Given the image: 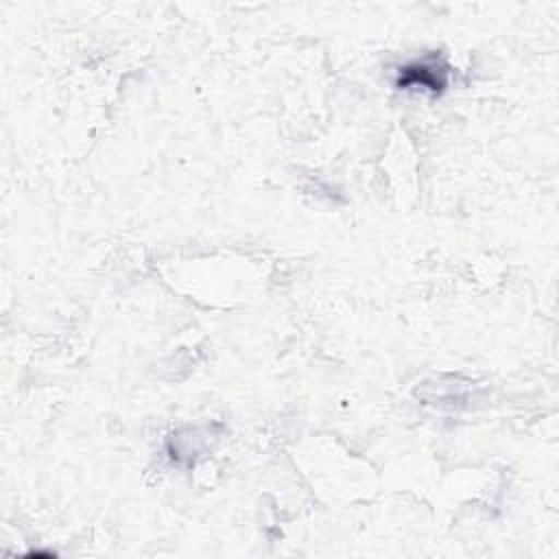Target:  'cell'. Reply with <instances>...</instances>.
Returning a JSON list of instances; mask_svg holds the SVG:
<instances>
[{
    "instance_id": "6da1fadb",
    "label": "cell",
    "mask_w": 559,
    "mask_h": 559,
    "mask_svg": "<svg viewBox=\"0 0 559 559\" xmlns=\"http://www.w3.org/2000/svg\"><path fill=\"white\" fill-rule=\"evenodd\" d=\"M448 66L439 55H428L424 59L411 61L397 70L395 85L400 90H426L430 94H441L448 87Z\"/></svg>"
}]
</instances>
